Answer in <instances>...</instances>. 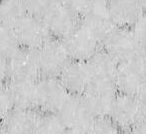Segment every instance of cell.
I'll use <instances>...</instances> for the list:
<instances>
[{"mask_svg":"<svg viewBox=\"0 0 146 134\" xmlns=\"http://www.w3.org/2000/svg\"><path fill=\"white\" fill-rule=\"evenodd\" d=\"M41 76L58 77L71 59L64 41L51 37L36 51Z\"/></svg>","mask_w":146,"mask_h":134,"instance_id":"1","label":"cell"},{"mask_svg":"<svg viewBox=\"0 0 146 134\" xmlns=\"http://www.w3.org/2000/svg\"><path fill=\"white\" fill-rule=\"evenodd\" d=\"M102 49L118 63L136 58L142 50L131 28L116 26L103 41Z\"/></svg>","mask_w":146,"mask_h":134,"instance_id":"2","label":"cell"},{"mask_svg":"<svg viewBox=\"0 0 146 134\" xmlns=\"http://www.w3.org/2000/svg\"><path fill=\"white\" fill-rule=\"evenodd\" d=\"M146 114L135 95L117 93L108 117L123 132H130Z\"/></svg>","mask_w":146,"mask_h":134,"instance_id":"3","label":"cell"},{"mask_svg":"<svg viewBox=\"0 0 146 134\" xmlns=\"http://www.w3.org/2000/svg\"><path fill=\"white\" fill-rule=\"evenodd\" d=\"M36 109L44 113H57L69 93L58 77L40 76L35 82Z\"/></svg>","mask_w":146,"mask_h":134,"instance_id":"4","label":"cell"},{"mask_svg":"<svg viewBox=\"0 0 146 134\" xmlns=\"http://www.w3.org/2000/svg\"><path fill=\"white\" fill-rule=\"evenodd\" d=\"M41 19L51 37L64 40L79 25V16L67 4L53 3Z\"/></svg>","mask_w":146,"mask_h":134,"instance_id":"5","label":"cell"},{"mask_svg":"<svg viewBox=\"0 0 146 134\" xmlns=\"http://www.w3.org/2000/svg\"><path fill=\"white\" fill-rule=\"evenodd\" d=\"M57 115L66 129H75L85 131L94 119L91 110L83 95L69 94L61 107L57 111Z\"/></svg>","mask_w":146,"mask_h":134,"instance_id":"6","label":"cell"},{"mask_svg":"<svg viewBox=\"0 0 146 134\" xmlns=\"http://www.w3.org/2000/svg\"><path fill=\"white\" fill-rule=\"evenodd\" d=\"M63 41L72 60L88 61L102 48L99 39L81 22Z\"/></svg>","mask_w":146,"mask_h":134,"instance_id":"7","label":"cell"},{"mask_svg":"<svg viewBox=\"0 0 146 134\" xmlns=\"http://www.w3.org/2000/svg\"><path fill=\"white\" fill-rule=\"evenodd\" d=\"M146 80V71L140 60V54L132 60L118 64L114 78L117 93L136 95Z\"/></svg>","mask_w":146,"mask_h":134,"instance_id":"8","label":"cell"},{"mask_svg":"<svg viewBox=\"0 0 146 134\" xmlns=\"http://www.w3.org/2000/svg\"><path fill=\"white\" fill-rule=\"evenodd\" d=\"M21 48L36 51L51 35L43 20L39 17L27 15L14 28Z\"/></svg>","mask_w":146,"mask_h":134,"instance_id":"9","label":"cell"},{"mask_svg":"<svg viewBox=\"0 0 146 134\" xmlns=\"http://www.w3.org/2000/svg\"><path fill=\"white\" fill-rule=\"evenodd\" d=\"M9 80L36 81L40 77L36 52L20 48L7 59Z\"/></svg>","mask_w":146,"mask_h":134,"instance_id":"10","label":"cell"},{"mask_svg":"<svg viewBox=\"0 0 146 134\" xmlns=\"http://www.w3.org/2000/svg\"><path fill=\"white\" fill-rule=\"evenodd\" d=\"M117 94L114 83L91 81L83 94L94 117H106Z\"/></svg>","mask_w":146,"mask_h":134,"instance_id":"11","label":"cell"},{"mask_svg":"<svg viewBox=\"0 0 146 134\" xmlns=\"http://www.w3.org/2000/svg\"><path fill=\"white\" fill-rule=\"evenodd\" d=\"M69 94L83 95L92 80L87 61L71 60L58 76Z\"/></svg>","mask_w":146,"mask_h":134,"instance_id":"12","label":"cell"},{"mask_svg":"<svg viewBox=\"0 0 146 134\" xmlns=\"http://www.w3.org/2000/svg\"><path fill=\"white\" fill-rule=\"evenodd\" d=\"M144 10L140 0H108L106 15L116 27L132 28Z\"/></svg>","mask_w":146,"mask_h":134,"instance_id":"13","label":"cell"},{"mask_svg":"<svg viewBox=\"0 0 146 134\" xmlns=\"http://www.w3.org/2000/svg\"><path fill=\"white\" fill-rule=\"evenodd\" d=\"M38 116L35 109L13 108L1 121L2 129L9 134H34Z\"/></svg>","mask_w":146,"mask_h":134,"instance_id":"14","label":"cell"},{"mask_svg":"<svg viewBox=\"0 0 146 134\" xmlns=\"http://www.w3.org/2000/svg\"><path fill=\"white\" fill-rule=\"evenodd\" d=\"M91 71V81L114 83V78L119 63L105 50L100 49L87 61Z\"/></svg>","mask_w":146,"mask_h":134,"instance_id":"15","label":"cell"},{"mask_svg":"<svg viewBox=\"0 0 146 134\" xmlns=\"http://www.w3.org/2000/svg\"><path fill=\"white\" fill-rule=\"evenodd\" d=\"M36 81L10 80L7 85L13 108L36 109Z\"/></svg>","mask_w":146,"mask_h":134,"instance_id":"16","label":"cell"},{"mask_svg":"<svg viewBox=\"0 0 146 134\" xmlns=\"http://www.w3.org/2000/svg\"><path fill=\"white\" fill-rule=\"evenodd\" d=\"M22 0H0V23L15 28L27 16Z\"/></svg>","mask_w":146,"mask_h":134,"instance_id":"17","label":"cell"},{"mask_svg":"<svg viewBox=\"0 0 146 134\" xmlns=\"http://www.w3.org/2000/svg\"><path fill=\"white\" fill-rule=\"evenodd\" d=\"M108 0H68L67 5L82 18L105 15Z\"/></svg>","mask_w":146,"mask_h":134,"instance_id":"18","label":"cell"},{"mask_svg":"<svg viewBox=\"0 0 146 134\" xmlns=\"http://www.w3.org/2000/svg\"><path fill=\"white\" fill-rule=\"evenodd\" d=\"M66 127L57 113H39L34 134H64Z\"/></svg>","mask_w":146,"mask_h":134,"instance_id":"19","label":"cell"},{"mask_svg":"<svg viewBox=\"0 0 146 134\" xmlns=\"http://www.w3.org/2000/svg\"><path fill=\"white\" fill-rule=\"evenodd\" d=\"M20 48L14 28L0 23V57L9 59Z\"/></svg>","mask_w":146,"mask_h":134,"instance_id":"20","label":"cell"},{"mask_svg":"<svg viewBox=\"0 0 146 134\" xmlns=\"http://www.w3.org/2000/svg\"><path fill=\"white\" fill-rule=\"evenodd\" d=\"M86 134H121L122 131L108 116L94 117L85 130Z\"/></svg>","mask_w":146,"mask_h":134,"instance_id":"21","label":"cell"},{"mask_svg":"<svg viewBox=\"0 0 146 134\" xmlns=\"http://www.w3.org/2000/svg\"><path fill=\"white\" fill-rule=\"evenodd\" d=\"M27 12L31 16L41 17L53 4V0H22Z\"/></svg>","mask_w":146,"mask_h":134,"instance_id":"22","label":"cell"},{"mask_svg":"<svg viewBox=\"0 0 146 134\" xmlns=\"http://www.w3.org/2000/svg\"><path fill=\"white\" fill-rule=\"evenodd\" d=\"M12 109L13 104L7 85L0 84V121H2Z\"/></svg>","mask_w":146,"mask_h":134,"instance_id":"23","label":"cell"},{"mask_svg":"<svg viewBox=\"0 0 146 134\" xmlns=\"http://www.w3.org/2000/svg\"><path fill=\"white\" fill-rule=\"evenodd\" d=\"M134 35L139 43L142 50L146 49V12L140 16V18L137 20V22L132 27Z\"/></svg>","mask_w":146,"mask_h":134,"instance_id":"24","label":"cell"},{"mask_svg":"<svg viewBox=\"0 0 146 134\" xmlns=\"http://www.w3.org/2000/svg\"><path fill=\"white\" fill-rule=\"evenodd\" d=\"M9 79L7 59L0 57V84H4Z\"/></svg>","mask_w":146,"mask_h":134,"instance_id":"25","label":"cell"},{"mask_svg":"<svg viewBox=\"0 0 146 134\" xmlns=\"http://www.w3.org/2000/svg\"><path fill=\"white\" fill-rule=\"evenodd\" d=\"M130 134H146V114L129 132Z\"/></svg>","mask_w":146,"mask_h":134,"instance_id":"26","label":"cell"},{"mask_svg":"<svg viewBox=\"0 0 146 134\" xmlns=\"http://www.w3.org/2000/svg\"><path fill=\"white\" fill-rule=\"evenodd\" d=\"M135 96L137 97V99L139 100L140 104H141L143 109L145 110V112H146V80L141 85V87L139 88V90H138L137 94H136Z\"/></svg>","mask_w":146,"mask_h":134,"instance_id":"27","label":"cell"},{"mask_svg":"<svg viewBox=\"0 0 146 134\" xmlns=\"http://www.w3.org/2000/svg\"><path fill=\"white\" fill-rule=\"evenodd\" d=\"M140 60H141L144 69H145V71H146V49L141 50V53H140Z\"/></svg>","mask_w":146,"mask_h":134,"instance_id":"28","label":"cell"},{"mask_svg":"<svg viewBox=\"0 0 146 134\" xmlns=\"http://www.w3.org/2000/svg\"><path fill=\"white\" fill-rule=\"evenodd\" d=\"M64 134H86L83 130H75V129H66Z\"/></svg>","mask_w":146,"mask_h":134,"instance_id":"29","label":"cell"},{"mask_svg":"<svg viewBox=\"0 0 146 134\" xmlns=\"http://www.w3.org/2000/svg\"><path fill=\"white\" fill-rule=\"evenodd\" d=\"M140 2H141L142 8H143L144 12H146V0H140Z\"/></svg>","mask_w":146,"mask_h":134,"instance_id":"30","label":"cell"},{"mask_svg":"<svg viewBox=\"0 0 146 134\" xmlns=\"http://www.w3.org/2000/svg\"><path fill=\"white\" fill-rule=\"evenodd\" d=\"M0 134H9V133H7L6 131H4V130H1V131H0Z\"/></svg>","mask_w":146,"mask_h":134,"instance_id":"31","label":"cell"},{"mask_svg":"<svg viewBox=\"0 0 146 134\" xmlns=\"http://www.w3.org/2000/svg\"><path fill=\"white\" fill-rule=\"evenodd\" d=\"M2 130V124H1V121H0V131Z\"/></svg>","mask_w":146,"mask_h":134,"instance_id":"32","label":"cell"},{"mask_svg":"<svg viewBox=\"0 0 146 134\" xmlns=\"http://www.w3.org/2000/svg\"><path fill=\"white\" fill-rule=\"evenodd\" d=\"M121 134H130L129 132H123V133H121Z\"/></svg>","mask_w":146,"mask_h":134,"instance_id":"33","label":"cell"}]
</instances>
